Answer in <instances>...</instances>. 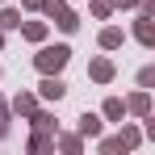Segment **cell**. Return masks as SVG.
I'll list each match as a JSON object with an SVG mask.
<instances>
[{"label": "cell", "mask_w": 155, "mask_h": 155, "mask_svg": "<svg viewBox=\"0 0 155 155\" xmlns=\"http://www.w3.org/2000/svg\"><path fill=\"white\" fill-rule=\"evenodd\" d=\"M138 88H155V67H143L138 71Z\"/></svg>", "instance_id": "19"}, {"label": "cell", "mask_w": 155, "mask_h": 155, "mask_svg": "<svg viewBox=\"0 0 155 155\" xmlns=\"http://www.w3.org/2000/svg\"><path fill=\"white\" fill-rule=\"evenodd\" d=\"M101 151H105V155H117V151H122V138H117V134L101 138Z\"/></svg>", "instance_id": "18"}, {"label": "cell", "mask_w": 155, "mask_h": 155, "mask_svg": "<svg viewBox=\"0 0 155 155\" xmlns=\"http://www.w3.org/2000/svg\"><path fill=\"white\" fill-rule=\"evenodd\" d=\"M97 42H101V51H117V46L126 42V29H117V25H105Z\"/></svg>", "instance_id": "10"}, {"label": "cell", "mask_w": 155, "mask_h": 155, "mask_svg": "<svg viewBox=\"0 0 155 155\" xmlns=\"http://www.w3.org/2000/svg\"><path fill=\"white\" fill-rule=\"evenodd\" d=\"M54 147H59V151H67V155H76L80 147H84V138H80V134H63V138H54Z\"/></svg>", "instance_id": "15"}, {"label": "cell", "mask_w": 155, "mask_h": 155, "mask_svg": "<svg viewBox=\"0 0 155 155\" xmlns=\"http://www.w3.org/2000/svg\"><path fill=\"white\" fill-rule=\"evenodd\" d=\"M38 13H46L63 34H76V29H80V17H76V8H67V0H42Z\"/></svg>", "instance_id": "2"}, {"label": "cell", "mask_w": 155, "mask_h": 155, "mask_svg": "<svg viewBox=\"0 0 155 155\" xmlns=\"http://www.w3.org/2000/svg\"><path fill=\"white\" fill-rule=\"evenodd\" d=\"M21 38H25V42H38V46H42V42H46V34H51V25H46V21H21Z\"/></svg>", "instance_id": "8"}, {"label": "cell", "mask_w": 155, "mask_h": 155, "mask_svg": "<svg viewBox=\"0 0 155 155\" xmlns=\"http://www.w3.org/2000/svg\"><path fill=\"white\" fill-rule=\"evenodd\" d=\"M67 63H71V46H67V42L42 46V51L34 54V67H38V76H59Z\"/></svg>", "instance_id": "1"}, {"label": "cell", "mask_w": 155, "mask_h": 155, "mask_svg": "<svg viewBox=\"0 0 155 155\" xmlns=\"http://www.w3.org/2000/svg\"><path fill=\"white\" fill-rule=\"evenodd\" d=\"M126 113H134V117H147V113H151V88H138L134 97H126Z\"/></svg>", "instance_id": "6"}, {"label": "cell", "mask_w": 155, "mask_h": 155, "mask_svg": "<svg viewBox=\"0 0 155 155\" xmlns=\"http://www.w3.org/2000/svg\"><path fill=\"white\" fill-rule=\"evenodd\" d=\"M138 0H113V8H134Z\"/></svg>", "instance_id": "23"}, {"label": "cell", "mask_w": 155, "mask_h": 155, "mask_svg": "<svg viewBox=\"0 0 155 155\" xmlns=\"http://www.w3.org/2000/svg\"><path fill=\"white\" fill-rule=\"evenodd\" d=\"M117 76V67H113V59H92V63H88V80H92V84H109V80Z\"/></svg>", "instance_id": "4"}, {"label": "cell", "mask_w": 155, "mask_h": 155, "mask_svg": "<svg viewBox=\"0 0 155 155\" xmlns=\"http://www.w3.org/2000/svg\"><path fill=\"white\" fill-rule=\"evenodd\" d=\"M21 25V13L17 8H0V29H17Z\"/></svg>", "instance_id": "17"}, {"label": "cell", "mask_w": 155, "mask_h": 155, "mask_svg": "<svg viewBox=\"0 0 155 155\" xmlns=\"http://www.w3.org/2000/svg\"><path fill=\"white\" fill-rule=\"evenodd\" d=\"M117 138H122V151H134V147L143 143V134H138L134 126H122V134H117Z\"/></svg>", "instance_id": "16"}, {"label": "cell", "mask_w": 155, "mask_h": 155, "mask_svg": "<svg viewBox=\"0 0 155 155\" xmlns=\"http://www.w3.org/2000/svg\"><path fill=\"white\" fill-rule=\"evenodd\" d=\"M29 122H34V130H42V134H59V122H54L51 109H34V113H29Z\"/></svg>", "instance_id": "9"}, {"label": "cell", "mask_w": 155, "mask_h": 155, "mask_svg": "<svg viewBox=\"0 0 155 155\" xmlns=\"http://www.w3.org/2000/svg\"><path fill=\"white\" fill-rule=\"evenodd\" d=\"M8 109H13V113H21V117H29V113H34V109H38V97H34V92H17V97H13V105H8Z\"/></svg>", "instance_id": "12"}, {"label": "cell", "mask_w": 155, "mask_h": 155, "mask_svg": "<svg viewBox=\"0 0 155 155\" xmlns=\"http://www.w3.org/2000/svg\"><path fill=\"white\" fill-rule=\"evenodd\" d=\"M21 8H25V13H38V8H42V0H21Z\"/></svg>", "instance_id": "22"}, {"label": "cell", "mask_w": 155, "mask_h": 155, "mask_svg": "<svg viewBox=\"0 0 155 155\" xmlns=\"http://www.w3.org/2000/svg\"><path fill=\"white\" fill-rule=\"evenodd\" d=\"M101 130H105V122L97 117V113H88V109L80 113V122H76V134H80V138H101Z\"/></svg>", "instance_id": "5"}, {"label": "cell", "mask_w": 155, "mask_h": 155, "mask_svg": "<svg viewBox=\"0 0 155 155\" xmlns=\"http://www.w3.org/2000/svg\"><path fill=\"white\" fill-rule=\"evenodd\" d=\"M8 134V105H4V97H0V138Z\"/></svg>", "instance_id": "20"}, {"label": "cell", "mask_w": 155, "mask_h": 155, "mask_svg": "<svg viewBox=\"0 0 155 155\" xmlns=\"http://www.w3.org/2000/svg\"><path fill=\"white\" fill-rule=\"evenodd\" d=\"M101 117H105V122H122V117H126V101H122V97H105Z\"/></svg>", "instance_id": "11"}, {"label": "cell", "mask_w": 155, "mask_h": 155, "mask_svg": "<svg viewBox=\"0 0 155 155\" xmlns=\"http://www.w3.org/2000/svg\"><path fill=\"white\" fill-rule=\"evenodd\" d=\"M134 8H138V13H147V17H155V0H138Z\"/></svg>", "instance_id": "21"}, {"label": "cell", "mask_w": 155, "mask_h": 155, "mask_svg": "<svg viewBox=\"0 0 155 155\" xmlns=\"http://www.w3.org/2000/svg\"><path fill=\"white\" fill-rule=\"evenodd\" d=\"M88 8H92L97 21H109V17H113V0H88Z\"/></svg>", "instance_id": "14"}, {"label": "cell", "mask_w": 155, "mask_h": 155, "mask_svg": "<svg viewBox=\"0 0 155 155\" xmlns=\"http://www.w3.org/2000/svg\"><path fill=\"white\" fill-rule=\"evenodd\" d=\"M0 4H4V0H0Z\"/></svg>", "instance_id": "25"}, {"label": "cell", "mask_w": 155, "mask_h": 155, "mask_svg": "<svg viewBox=\"0 0 155 155\" xmlns=\"http://www.w3.org/2000/svg\"><path fill=\"white\" fill-rule=\"evenodd\" d=\"M134 38H138L143 46H155V17L138 13V21H134Z\"/></svg>", "instance_id": "7"}, {"label": "cell", "mask_w": 155, "mask_h": 155, "mask_svg": "<svg viewBox=\"0 0 155 155\" xmlns=\"http://www.w3.org/2000/svg\"><path fill=\"white\" fill-rule=\"evenodd\" d=\"M29 151H34V155L54 151V134H42V130H34V138H29Z\"/></svg>", "instance_id": "13"}, {"label": "cell", "mask_w": 155, "mask_h": 155, "mask_svg": "<svg viewBox=\"0 0 155 155\" xmlns=\"http://www.w3.org/2000/svg\"><path fill=\"white\" fill-rule=\"evenodd\" d=\"M0 51H4V29H0Z\"/></svg>", "instance_id": "24"}, {"label": "cell", "mask_w": 155, "mask_h": 155, "mask_svg": "<svg viewBox=\"0 0 155 155\" xmlns=\"http://www.w3.org/2000/svg\"><path fill=\"white\" fill-rule=\"evenodd\" d=\"M38 97L59 105L63 97H67V84H63V76H42V84H38Z\"/></svg>", "instance_id": "3"}]
</instances>
